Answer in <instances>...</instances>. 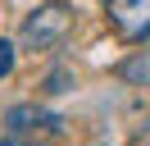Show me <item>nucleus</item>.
<instances>
[{"label":"nucleus","mask_w":150,"mask_h":146,"mask_svg":"<svg viewBox=\"0 0 150 146\" xmlns=\"http://www.w3.org/2000/svg\"><path fill=\"white\" fill-rule=\"evenodd\" d=\"M9 73H14V46L0 36V78H9Z\"/></svg>","instance_id":"obj_5"},{"label":"nucleus","mask_w":150,"mask_h":146,"mask_svg":"<svg viewBox=\"0 0 150 146\" xmlns=\"http://www.w3.org/2000/svg\"><path fill=\"white\" fill-rule=\"evenodd\" d=\"M141 146H150V142H141Z\"/></svg>","instance_id":"obj_7"},{"label":"nucleus","mask_w":150,"mask_h":146,"mask_svg":"<svg viewBox=\"0 0 150 146\" xmlns=\"http://www.w3.org/2000/svg\"><path fill=\"white\" fill-rule=\"evenodd\" d=\"M118 78L123 82H137V87H150V46L137 55H127V59L118 64Z\"/></svg>","instance_id":"obj_4"},{"label":"nucleus","mask_w":150,"mask_h":146,"mask_svg":"<svg viewBox=\"0 0 150 146\" xmlns=\"http://www.w3.org/2000/svg\"><path fill=\"white\" fill-rule=\"evenodd\" d=\"M37 128L59 132V128H64V119L50 114V110H37V105H14V110H9V132H37Z\"/></svg>","instance_id":"obj_3"},{"label":"nucleus","mask_w":150,"mask_h":146,"mask_svg":"<svg viewBox=\"0 0 150 146\" xmlns=\"http://www.w3.org/2000/svg\"><path fill=\"white\" fill-rule=\"evenodd\" d=\"M0 146H28V142H18V137H5V142H0Z\"/></svg>","instance_id":"obj_6"},{"label":"nucleus","mask_w":150,"mask_h":146,"mask_svg":"<svg viewBox=\"0 0 150 146\" xmlns=\"http://www.w3.org/2000/svg\"><path fill=\"white\" fill-rule=\"evenodd\" d=\"M105 14H109L114 32L127 36V41L150 36V0H105Z\"/></svg>","instance_id":"obj_2"},{"label":"nucleus","mask_w":150,"mask_h":146,"mask_svg":"<svg viewBox=\"0 0 150 146\" xmlns=\"http://www.w3.org/2000/svg\"><path fill=\"white\" fill-rule=\"evenodd\" d=\"M68 32H73V9L59 5V0L32 9V14L23 18V46H28V50H55V46L68 41Z\"/></svg>","instance_id":"obj_1"}]
</instances>
